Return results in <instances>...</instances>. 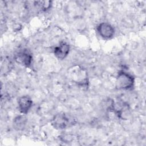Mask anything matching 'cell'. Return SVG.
I'll return each mask as SVG.
<instances>
[{
  "label": "cell",
  "mask_w": 146,
  "mask_h": 146,
  "mask_svg": "<svg viewBox=\"0 0 146 146\" xmlns=\"http://www.w3.org/2000/svg\"><path fill=\"white\" fill-rule=\"evenodd\" d=\"M26 118L23 116H18L14 120V126L17 130L23 129L26 123Z\"/></svg>",
  "instance_id": "ba28073f"
},
{
  "label": "cell",
  "mask_w": 146,
  "mask_h": 146,
  "mask_svg": "<svg viewBox=\"0 0 146 146\" xmlns=\"http://www.w3.org/2000/svg\"><path fill=\"white\" fill-rule=\"evenodd\" d=\"M18 108L19 111L23 113H27L32 107L33 101L28 96H22L18 100Z\"/></svg>",
  "instance_id": "5b68a950"
},
{
  "label": "cell",
  "mask_w": 146,
  "mask_h": 146,
  "mask_svg": "<svg viewBox=\"0 0 146 146\" xmlns=\"http://www.w3.org/2000/svg\"><path fill=\"white\" fill-rule=\"evenodd\" d=\"M37 3H38L39 6H40V7L43 10H46L47 9H48L50 6H51V1H39V2H36Z\"/></svg>",
  "instance_id": "9c48e42d"
},
{
  "label": "cell",
  "mask_w": 146,
  "mask_h": 146,
  "mask_svg": "<svg viewBox=\"0 0 146 146\" xmlns=\"http://www.w3.org/2000/svg\"><path fill=\"white\" fill-rule=\"evenodd\" d=\"M134 78L129 73L121 71L116 77V86L120 90H128L132 88L134 84Z\"/></svg>",
  "instance_id": "6da1fadb"
},
{
  "label": "cell",
  "mask_w": 146,
  "mask_h": 146,
  "mask_svg": "<svg viewBox=\"0 0 146 146\" xmlns=\"http://www.w3.org/2000/svg\"><path fill=\"white\" fill-rule=\"evenodd\" d=\"M99 35L104 39H109L113 37L115 34V30L113 26L107 23L102 22L99 25L97 28Z\"/></svg>",
  "instance_id": "277c9868"
},
{
  "label": "cell",
  "mask_w": 146,
  "mask_h": 146,
  "mask_svg": "<svg viewBox=\"0 0 146 146\" xmlns=\"http://www.w3.org/2000/svg\"><path fill=\"white\" fill-rule=\"evenodd\" d=\"M70 46L66 42H62L54 48V54L59 59H63L68 54Z\"/></svg>",
  "instance_id": "52a82bcc"
},
{
  "label": "cell",
  "mask_w": 146,
  "mask_h": 146,
  "mask_svg": "<svg viewBox=\"0 0 146 146\" xmlns=\"http://www.w3.org/2000/svg\"><path fill=\"white\" fill-rule=\"evenodd\" d=\"M32 59L31 54L26 51L19 52L15 56V60L18 64L26 67H28L31 64Z\"/></svg>",
  "instance_id": "8992f818"
},
{
  "label": "cell",
  "mask_w": 146,
  "mask_h": 146,
  "mask_svg": "<svg viewBox=\"0 0 146 146\" xmlns=\"http://www.w3.org/2000/svg\"><path fill=\"white\" fill-rule=\"evenodd\" d=\"M72 123L70 118L63 113H58L51 120L52 125L56 129H62L70 126Z\"/></svg>",
  "instance_id": "7a4b0ae2"
},
{
  "label": "cell",
  "mask_w": 146,
  "mask_h": 146,
  "mask_svg": "<svg viewBox=\"0 0 146 146\" xmlns=\"http://www.w3.org/2000/svg\"><path fill=\"white\" fill-rule=\"evenodd\" d=\"M75 68V69L72 70L71 72H70L73 81L79 85L81 84L83 86L86 84L88 82L86 72L80 67Z\"/></svg>",
  "instance_id": "3957f363"
}]
</instances>
